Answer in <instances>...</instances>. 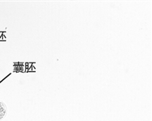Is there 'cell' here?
Returning a JSON list of instances; mask_svg holds the SVG:
<instances>
[{
	"label": "cell",
	"mask_w": 152,
	"mask_h": 121,
	"mask_svg": "<svg viewBox=\"0 0 152 121\" xmlns=\"http://www.w3.org/2000/svg\"><path fill=\"white\" fill-rule=\"evenodd\" d=\"M5 114H6V107L2 102H0V120L5 117Z\"/></svg>",
	"instance_id": "obj_1"
}]
</instances>
